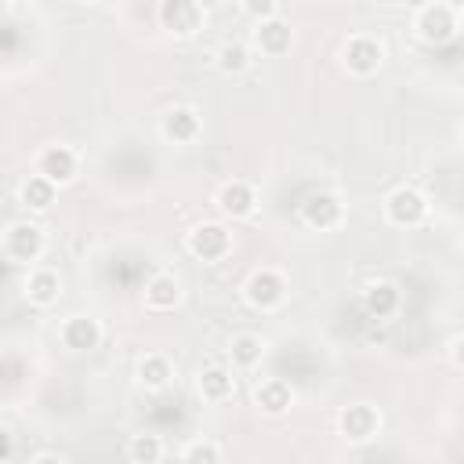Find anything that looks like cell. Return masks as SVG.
Returning a JSON list of instances; mask_svg holds the SVG:
<instances>
[{
    "mask_svg": "<svg viewBox=\"0 0 464 464\" xmlns=\"http://www.w3.org/2000/svg\"><path fill=\"white\" fill-rule=\"evenodd\" d=\"M362 308L373 315V319H388L395 315L399 308V290L392 283H370L366 294H362Z\"/></svg>",
    "mask_w": 464,
    "mask_h": 464,
    "instance_id": "ac0fdd59",
    "label": "cell"
},
{
    "mask_svg": "<svg viewBox=\"0 0 464 464\" xmlns=\"http://www.w3.org/2000/svg\"><path fill=\"white\" fill-rule=\"evenodd\" d=\"M384 214L392 225H420L428 214V199L413 185H399L384 196Z\"/></svg>",
    "mask_w": 464,
    "mask_h": 464,
    "instance_id": "3957f363",
    "label": "cell"
},
{
    "mask_svg": "<svg viewBox=\"0 0 464 464\" xmlns=\"http://www.w3.org/2000/svg\"><path fill=\"white\" fill-rule=\"evenodd\" d=\"M0 457H4V460L11 457V431H7V428L0 431Z\"/></svg>",
    "mask_w": 464,
    "mask_h": 464,
    "instance_id": "83f0119b",
    "label": "cell"
},
{
    "mask_svg": "<svg viewBox=\"0 0 464 464\" xmlns=\"http://www.w3.org/2000/svg\"><path fill=\"white\" fill-rule=\"evenodd\" d=\"M44 246H47L44 228L33 225V221H14V225H7V232H4V254H7V261H14V265L36 261V257L44 254Z\"/></svg>",
    "mask_w": 464,
    "mask_h": 464,
    "instance_id": "6da1fadb",
    "label": "cell"
},
{
    "mask_svg": "<svg viewBox=\"0 0 464 464\" xmlns=\"http://www.w3.org/2000/svg\"><path fill=\"white\" fill-rule=\"evenodd\" d=\"M163 134H167L170 141H178V145L196 141V138H199V112L188 109V105L167 109V116H163Z\"/></svg>",
    "mask_w": 464,
    "mask_h": 464,
    "instance_id": "8fae6325",
    "label": "cell"
},
{
    "mask_svg": "<svg viewBox=\"0 0 464 464\" xmlns=\"http://www.w3.org/2000/svg\"><path fill=\"white\" fill-rule=\"evenodd\" d=\"M54 181H47L44 174H29L25 181H22V188H18V199H22V207H29V210H47L51 203H54Z\"/></svg>",
    "mask_w": 464,
    "mask_h": 464,
    "instance_id": "d6986e66",
    "label": "cell"
},
{
    "mask_svg": "<svg viewBox=\"0 0 464 464\" xmlns=\"http://www.w3.org/2000/svg\"><path fill=\"white\" fill-rule=\"evenodd\" d=\"M381 62H384L381 40H373V36H352V40L344 44V65H348V72L370 76V72L381 69Z\"/></svg>",
    "mask_w": 464,
    "mask_h": 464,
    "instance_id": "ba28073f",
    "label": "cell"
},
{
    "mask_svg": "<svg viewBox=\"0 0 464 464\" xmlns=\"http://www.w3.org/2000/svg\"><path fill=\"white\" fill-rule=\"evenodd\" d=\"M232 392H236V377L225 366H207L199 373V395L207 402H225V399H232Z\"/></svg>",
    "mask_w": 464,
    "mask_h": 464,
    "instance_id": "e0dca14e",
    "label": "cell"
},
{
    "mask_svg": "<svg viewBox=\"0 0 464 464\" xmlns=\"http://www.w3.org/2000/svg\"><path fill=\"white\" fill-rule=\"evenodd\" d=\"M246 65H250V51L243 44H225L218 51V69L221 72H243Z\"/></svg>",
    "mask_w": 464,
    "mask_h": 464,
    "instance_id": "cb8c5ba5",
    "label": "cell"
},
{
    "mask_svg": "<svg viewBox=\"0 0 464 464\" xmlns=\"http://www.w3.org/2000/svg\"><path fill=\"white\" fill-rule=\"evenodd\" d=\"M185 464H221V450L210 442V439H196L185 446Z\"/></svg>",
    "mask_w": 464,
    "mask_h": 464,
    "instance_id": "d4e9b609",
    "label": "cell"
},
{
    "mask_svg": "<svg viewBox=\"0 0 464 464\" xmlns=\"http://www.w3.org/2000/svg\"><path fill=\"white\" fill-rule=\"evenodd\" d=\"M246 14L257 18V25H261V22L279 18V4L276 0H246Z\"/></svg>",
    "mask_w": 464,
    "mask_h": 464,
    "instance_id": "484cf974",
    "label": "cell"
},
{
    "mask_svg": "<svg viewBox=\"0 0 464 464\" xmlns=\"http://www.w3.org/2000/svg\"><path fill=\"white\" fill-rule=\"evenodd\" d=\"M228 352H232V362H236V366L250 370V366H257V362H261L265 344H261V337H257V334H236V337H232V344H228Z\"/></svg>",
    "mask_w": 464,
    "mask_h": 464,
    "instance_id": "44dd1931",
    "label": "cell"
},
{
    "mask_svg": "<svg viewBox=\"0 0 464 464\" xmlns=\"http://www.w3.org/2000/svg\"><path fill=\"white\" fill-rule=\"evenodd\" d=\"M301 218H304L308 228L326 232V228H337V225H341L344 207H341V199H337L334 192H312V196L301 203Z\"/></svg>",
    "mask_w": 464,
    "mask_h": 464,
    "instance_id": "52a82bcc",
    "label": "cell"
},
{
    "mask_svg": "<svg viewBox=\"0 0 464 464\" xmlns=\"http://www.w3.org/2000/svg\"><path fill=\"white\" fill-rule=\"evenodd\" d=\"M33 464H65L58 453H40V457H33Z\"/></svg>",
    "mask_w": 464,
    "mask_h": 464,
    "instance_id": "f1b7e54d",
    "label": "cell"
},
{
    "mask_svg": "<svg viewBox=\"0 0 464 464\" xmlns=\"http://www.w3.org/2000/svg\"><path fill=\"white\" fill-rule=\"evenodd\" d=\"M62 341H65V348H72V352H91V348H98V341H102V326H98V319H91V315H72V319L62 326Z\"/></svg>",
    "mask_w": 464,
    "mask_h": 464,
    "instance_id": "7c38bea8",
    "label": "cell"
},
{
    "mask_svg": "<svg viewBox=\"0 0 464 464\" xmlns=\"http://www.w3.org/2000/svg\"><path fill=\"white\" fill-rule=\"evenodd\" d=\"M453 362H457V366L464 370V334H460V337L453 341Z\"/></svg>",
    "mask_w": 464,
    "mask_h": 464,
    "instance_id": "4316f807",
    "label": "cell"
},
{
    "mask_svg": "<svg viewBox=\"0 0 464 464\" xmlns=\"http://www.w3.org/2000/svg\"><path fill=\"white\" fill-rule=\"evenodd\" d=\"M254 40H257V47H261L265 54H283V51H290V44H294V29H290V22L272 18V22H261V25L254 29Z\"/></svg>",
    "mask_w": 464,
    "mask_h": 464,
    "instance_id": "9a60e30c",
    "label": "cell"
},
{
    "mask_svg": "<svg viewBox=\"0 0 464 464\" xmlns=\"http://www.w3.org/2000/svg\"><path fill=\"white\" fill-rule=\"evenodd\" d=\"M254 399H257L261 413H268V417H279V413H286V410H290V402H294V392H290V384H286V381L272 377V381H261V384H257Z\"/></svg>",
    "mask_w": 464,
    "mask_h": 464,
    "instance_id": "5bb4252c",
    "label": "cell"
},
{
    "mask_svg": "<svg viewBox=\"0 0 464 464\" xmlns=\"http://www.w3.org/2000/svg\"><path fill=\"white\" fill-rule=\"evenodd\" d=\"M337 428H341L344 439H352V442H366V439L377 435V428H381V413H377L370 402H352V406L341 410Z\"/></svg>",
    "mask_w": 464,
    "mask_h": 464,
    "instance_id": "8992f818",
    "label": "cell"
},
{
    "mask_svg": "<svg viewBox=\"0 0 464 464\" xmlns=\"http://www.w3.org/2000/svg\"><path fill=\"white\" fill-rule=\"evenodd\" d=\"M160 22L174 36H192L199 29V22H203V7L192 4V0H163L160 4Z\"/></svg>",
    "mask_w": 464,
    "mask_h": 464,
    "instance_id": "9c48e42d",
    "label": "cell"
},
{
    "mask_svg": "<svg viewBox=\"0 0 464 464\" xmlns=\"http://www.w3.org/2000/svg\"><path fill=\"white\" fill-rule=\"evenodd\" d=\"M58 294H62L58 272H51V268H33V272H29V279H25V297H29L33 304H54Z\"/></svg>",
    "mask_w": 464,
    "mask_h": 464,
    "instance_id": "2e32d148",
    "label": "cell"
},
{
    "mask_svg": "<svg viewBox=\"0 0 464 464\" xmlns=\"http://www.w3.org/2000/svg\"><path fill=\"white\" fill-rule=\"evenodd\" d=\"M127 457H130V464H160V457H163V439L160 435H134L130 439V446H127Z\"/></svg>",
    "mask_w": 464,
    "mask_h": 464,
    "instance_id": "603a6c76",
    "label": "cell"
},
{
    "mask_svg": "<svg viewBox=\"0 0 464 464\" xmlns=\"http://www.w3.org/2000/svg\"><path fill=\"white\" fill-rule=\"evenodd\" d=\"M145 301H149L152 308H174V304L181 301V283H178L170 272H160V276H152V279L145 283Z\"/></svg>",
    "mask_w": 464,
    "mask_h": 464,
    "instance_id": "ffe728a7",
    "label": "cell"
},
{
    "mask_svg": "<svg viewBox=\"0 0 464 464\" xmlns=\"http://www.w3.org/2000/svg\"><path fill=\"white\" fill-rule=\"evenodd\" d=\"M243 294H246V301H250L254 308L268 312V308H276V304L286 297V279H283L276 268H257V272H250Z\"/></svg>",
    "mask_w": 464,
    "mask_h": 464,
    "instance_id": "5b68a950",
    "label": "cell"
},
{
    "mask_svg": "<svg viewBox=\"0 0 464 464\" xmlns=\"http://www.w3.org/2000/svg\"><path fill=\"white\" fill-rule=\"evenodd\" d=\"M228 250H232V236L218 221H203L188 232V254L199 261H221Z\"/></svg>",
    "mask_w": 464,
    "mask_h": 464,
    "instance_id": "277c9868",
    "label": "cell"
},
{
    "mask_svg": "<svg viewBox=\"0 0 464 464\" xmlns=\"http://www.w3.org/2000/svg\"><path fill=\"white\" fill-rule=\"evenodd\" d=\"M254 203H257V196H254V188L246 181H225L218 188V207L228 218H246L254 210Z\"/></svg>",
    "mask_w": 464,
    "mask_h": 464,
    "instance_id": "4fadbf2b",
    "label": "cell"
},
{
    "mask_svg": "<svg viewBox=\"0 0 464 464\" xmlns=\"http://www.w3.org/2000/svg\"><path fill=\"white\" fill-rule=\"evenodd\" d=\"M138 381H141L145 388H152V392L167 388V381H170V362H167V355H145V359L138 362Z\"/></svg>",
    "mask_w": 464,
    "mask_h": 464,
    "instance_id": "7402d4cb",
    "label": "cell"
},
{
    "mask_svg": "<svg viewBox=\"0 0 464 464\" xmlns=\"http://www.w3.org/2000/svg\"><path fill=\"white\" fill-rule=\"evenodd\" d=\"M413 25H417V36L424 44H446L457 33V7H450V4H424L417 11Z\"/></svg>",
    "mask_w": 464,
    "mask_h": 464,
    "instance_id": "7a4b0ae2",
    "label": "cell"
},
{
    "mask_svg": "<svg viewBox=\"0 0 464 464\" xmlns=\"http://www.w3.org/2000/svg\"><path fill=\"white\" fill-rule=\"evenodd\" d=\"M36 174H44L47 181L54 185H65L76 178V152L69 145H47L40 156H36Z\"/></svg>",
    "mask_w": 464,
    "mask_h": 464,
    "instance_id": "30bf717a",
    "label": "cell"
}]
</instances>
